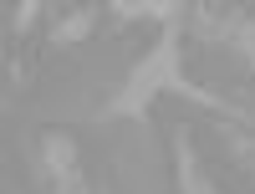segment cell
Segmentation results:
<instances>
[{"label":"cell","instance_id":"1","mask_svg":"<svg viewBox=\"0 0 255 194\" xmlns=\"http://www.w3.org/2000/svg\"><path fill=\"white\" fill-rule=\"evenodd\" d=\"M174 61H179V36L168 31V36L158 41V46H153V56H148L143 67L133 72V82H128V87L113 97V107H108V113H123V118L143 113V107H148V97H153V92L163 87V82H174Z\"/></svg>","mask_w":255,"mask_h":194},{"label":"cell","instance_id":"2","mask_svg":"<svg viewBox=\"0 0 255 194\" xmlns=\"http://www.w3.org/2000/svg\"><path fill=\"white\" fill-rule=\"evenodd\" d=\"M41 164H46L51 174V194H87V184H82V169H77V143L72 133H46L41 138Z\"/></svg>","mask_w":255,"mask_h":194},{"label":"cell","instance_id":"3","mask_svg":"<svg viewBox=\"0 0 255 194\" xmlns=\"http://www.w3.org/2000/svg\"><path fill=\"white\" fill-rule=\"evenodd\" d=\"M179 189L184 194H215L199 179V164H194V154H189V133H179Z\"/></svg>","mask_w":255,"mask_h":194},{"label":"cell","instance_id":"4","mask_svg":"<svg viewBox=\"0 0 255 194\" xmlns=\"http://www.w3.org/2000/svg\"><path fill=\"white\" fill-rule=\"evenodd\" d=\"M87 26H92V10H77V15H67V20H61V26L51 31V41H77Z\"/></svg>","mask_w":255,"mask_h":194},{"label":"cell","instance_id":"5","mask_svg":"<svg viewBox=\"0 0 255 194\" xmlns=\"http://www.w3.org/2000/svg\"><path fill=\"white\" fill-rule=\"evenodd\" d=\"M118 15H128V20H168L174 5H118Z\"/></svg>","mask_w":255,"mask_h":194},{"label":"cell","instance_id":"6","mask_svg":"<svg viewBox=\"0 0 255 194\" xmlns=\"http://www.w3.org/2000/svg\"><path fill=\"white\" fill-rule=\"evenodd\" d=\"M36 15H41V5H20V10H15V31H26Z\"/></svg>","mask_w":255,"mask_h":194},{"label":"cell","instance_id":"7","mask_svg":"<svg viewBox=\"0 0 255 194\" xmlns=\"http://www.w3.org/2000/svg\"><path fill=\"white\" fill-rule=\"evenodd\" d=\"M245 51H250V56H255V26H250V36H245Z\"/></svg>","mask_w":255,"mask_h":194}]
</instances>
